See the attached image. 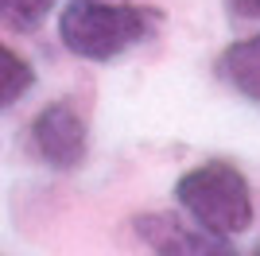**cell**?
<instances>
[{"label":"cell","mask_w":260,"mask_h":256,"mask_svg":"<svg viewBox=\"0 0 260 256\" xmlns=\"http://www.w3.org/2000/svg\"><path fill=\"white\" fill-rule=\"evenodd\" d=\"M159 31L155 8H132V4H101V0H74L58 16V35L66 51L89 62H109L136 43H148Z\"/></svg>","instance_id":"obj_1"},{"label":"cell","mask_w":260,"mask_h":256,"mask_svg":"<svg viewBox=\"0 0 260 256\" xmlns=\"http://www.w3.org/2000/svg\"><path fill=\"white\" fill-rule=\"evenodd\" d=\"M217 74H221L225 85H233L241 97L260 101V35L229 43L221 51V58H217Z\"/></svg>","instance_id":"obj_5"},{"label":"cell","mask_w":260,"mask_h":256,"mask_svg":"<svg viewBox=\"0 0 260 256\" xmlns=\"http://www.w3.org/2000/svg\"><path fill=\"white\" fill-rule=\"evenodd\" d=\"M31 144L51 167L70 171L86 159V120L66 101H54L31 120Z\"/></svg>","instance_id":"obj_4"},{"label":"cell","mask_w":260,"mask_h":256,"mask_svg":"<svg viewBox=\"0 0 260 256\" xmlns=\"http://www.w3.org/2000/svg\"><path fill=\"white\" fill-rule=\"evenodd\" d=\"M31 85H35L31 62L23 54H16L12 47H0V109L16 105Z\"/></svg>","instance_id":"obj_6"},{"label":"cell","mask_w":260,"mask_h":256,"mask_svg":"<svg viewBox=\"0 0 260 256\" xmlns=\"http://www.w3.org/2000/svg\"><path fill=\"white\" fill-rule=\"evenodd\" d=\"M252 256H260V248H256V252H252Z\"/></svg>","instance_id":"obj_9"},{"label":"cell","mask_w":260,"mask_h":256,"mask_svg":"<svg viewBox=\"0 0 260 256\" xmlns=\"http://www.w3.org/2000/svg\"><path fill=\"white\" fill-rule=\"evenodd\" d=\"M241 16H260V0H229Z\"/></svg>","instance_id":"obj_8"},{"label":"cell","mask_w":260,"mask_h":256,"mask_svg":"<svg viewBox=\"0 0 260 256\" xmlns=\"http://www.w3.org/2000/svg\"><path fill=\"white\" fill-rule=\"evenodd\" d=\"M54 0H0V27L12 31H35L47 20Z\"/></svg>","instance_id":"obj_7"},{"label":"cell","mask_w":260,"mask_h":256,"mask_svg":"<svg viewBox=\"0 0 260 256\" xmlns=\"http://www.w3.org/2000/svg\"><path fill=\"white\" fill-rule=\"evenodd\" d=\"M136 233L148 241L155 256H237L225 237L210 233L202 225H186L171 213H144L136 217Z\"/></svg>","instance_id":"obj_3"},{"label":"cell","mask_w":260,"mask_h":256,"mask_svg":"<svg viewBox=\"0 0 260 256\" xmlns=\"http://www.w3.org/2000/svg\"><path fill=\"white\" fill-rule=\"evenodd\" d=\"M175 198L194 217V225H202V229H210L217 237L245 233L252 225L249 182L225 159H210L202 167H190L175 182Z\"/></svg>","instance_id":"obj_2"}]
</instances>
